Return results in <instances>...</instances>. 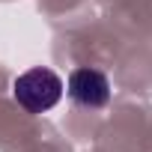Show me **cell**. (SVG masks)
<instances>
[{
	"instance_id": "cell-2",
	"label": "cell",
	"mask_w": 152,
	"mask_h": 152,
	"mask_svg": "<svg viewBox=\"0 0 152 152\" xmlns=\"http://www.w3.org/2000/svg\"><path fill=\"white\" fill-rule=\"evenodd\" d=\"M66 93H69V99L78 104V107L99 110V107H104L110 102V81H107L104 72L90 69V66H81V69H75L69 75Z\"/></svg>"
},
{
	"instance_id": "cell-1",
	"label": "cell",
	"mask_w": 152,
	"mask_h": 152,
	"mask_svg": "<svg viewBox=\"0 0 152 152\" xmlns=\"http://www.w3.org/2000/svg\"><path fill=\"white\" fill-rule=\"evenodd\" d=\"M66 93V81L48 66H33L12 81V99L27 113H48L60 104Z\"/></svg>"
}]
</instances>
